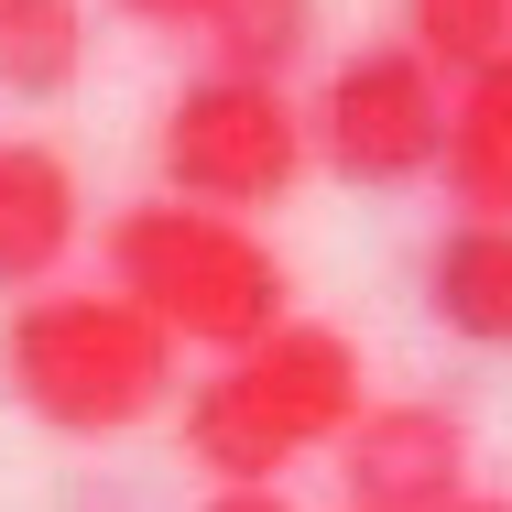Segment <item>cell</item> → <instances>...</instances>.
<instances>
[{
	"mask_svg": "<svg viewBox=\"0 0 512 512\" xmlns=\"http://www.w3.org/2000/svg\"><path fill=\"white\" fill-rule=\"evenodd\" d=\"M197 512H295V502H284V491H207Z\"/></svg>",
	"mask_w": 512,
	"mask_h": 512,
	"instance_id": "14",
	"label": "cell"
},
{
	"mask_svg": "<svg viewBox=\"0 0 512 512\" xmlns=\"http://www.w3.org/2000/svg\"><path fill=\"white\" fill-rule=\"evenodd\" d=\"M77 240H88L77 164L55 142H0V295H55Z\"/></svg>",
	"mask_w": 512,
	"mask_h": 512,
	"instance_id": "7",
	"label": "cell"
},
{
	"mask_svg": "<svg viewBox=\"0 0 512 512\" xmlns=\"http://www.w3.org/2000/svg\"><path fill=\"white\" fill-rule=\"evenodd\" d=\"M360 414H371L360 338L327 327V316H295L284 338L218 360L186 393V458L207 469V491H284V469L295 458H338Z\"/></svg>",
	"mask_w": 512,
	"mask_h": 512,
	"instance_id": "1",
	"label": "cell"
},
{
	"mask_svg": "<svg viewBox=\"0 0 512 512\" xmlns=\"http://www.w3.org/2000/svg\"><path fill=\"white\" fill-rule=\"evenodd\" d=\"M120 22H142V33H207V11L218 0H109Z\"/></svg>",
	"mask_w": 512,
	"mask_h": 512,
	"instance_id": "13",
	"label": "cell"
},
{
	"mask_svg": "<svg viewBox=\"0 0 512 512\" xmlns=\"http://www.w3.org/2000/svg\"><path fill=\"white\" fill-rule=\"evenodd\" d=\"M469 469H480V436L436 393H382L349 425V447H338L349 512H458L469 502Z\"/></svg>",
	"mask_w": 512,
	"mask_h": 512,
	"instance_id": "6",
	"label": "cell"
},
{
	"mask_svg": "<svg viewBox=\"0 0 512 512\" xmlns=\"http://www.w3.org/2000/svg\"><path fill=\"white\" fill-rule=\"evenodd\" d=\"M414 295L458 349H512V218H447L414 262Z\"/></svg>",
	"mask_w": 512,
	"mask_h": 512,
	"instance_id": "8",
	"label": "cell"
},
{
	"mask_svg": "<svg viewBox=\"0 0 512 512\" xmlns=\"http://www.w3.org/2000/svg\"><path fill=\"white\" fill-rule=\"evenodd\" d=\"M197 44H207V77H262V88H284L316 55V0H218Z\"/></svg>",
	"mask_w": 512,
	"mask_h": 512,
	"instance_id": "10",
	"label": "cell"
},
{
	"mask_svg": "<svg viewBox=\"0 0 512 512\" xmlns=\"http://www.w3.org/2000/svg\"><path fill=\"white\" fill-rule=\"evenodd\" d=\"M316 164L349 186H425L447 164V120H458V77L425 44H360L327 66V88L306 99Z\"/></svg>",
	"mask_w": 512,
	"mask_h": 512,
	"instance_id": "5",
	"label": "cell"
},
{
	"mask_svg": "<svg viewBox=\"0 0 512 512\" xmlns=\"http://www.w3.org/2000/svg\"><path fill=\"white\" fill-rule=\"evenodd\" d=\"M458 512H512V491H469V502H458Z\"/></svg>",
	"mask_w": 512,
	"mask_h": 512,
	"instance_id": "15",
	"label": "cell"
},
{
	"mask_svg": "<svg viewBox=\"0 0 512 512\" xmlns=\"http://www.w3.org/2000/svg\"><path fill=\"white\" fill-rule=\"evenodd\" d=\"M99 262H109V284L142 316L175 327V349H207V360H240V349H262V338L295 327L284 251H273L251 218H218V207H186V197L109 207Z\"/></svg>",
	"mask_w": 512,
	"mask_h": 512,
	"instance_id": "2",
	"label": "cell"
},
{
	"mask_svg": "<svg viewBox=\"0 0 512 512\" xmlns=\"http://www.w3.org/2000/svg\"><path fill=\"white\" fill-rule=\"evenodd\" d=\"M404 44H425L447 77L512 55V0H404Z\"/></svg>",
	"mask_w": 512,
	"mask_h": 512,
	"instance_id": "12",
	"label": "cell"
},
{
	"mask_svg": "<svg viewBox=\"0 0 512 512\" xmlns=\"http://www.w3.org/2000/svg\"><path fill=\"white\" fill-rule=\"evenodd\" d=\"M436 186H447L458 218H512V55L458 77V120H447Z\"/></svg>",
	"mask_w": 512,
	"mask_h": 512,
	"instance_id": "9",
	"label": "cell"
},
{
	"mask_svg": "<svg viewBox=\"0 0 512 512\" xmlns=\"http://www.w3.org/2000/svg\"><path fill=\"white\" fill-rule=\"evenodd\" d=\"M186 349L164 316H142L120 284H55L22 295L0 327V393L55 436H131L142 414L175 404Z\"/></svg>",
	"mask_w": 512,
	"mask_h": 512,
	"instance_id": "3",
	"label": "cell"
},
{
	"mask_svg": "<svg viewBox=\"0 0 512 512\" xmlns=\"http://www.w3.org/2000/svg\"><path fill=\"white\" fill-rule=\"evenodd\" d=\"M88 66L77 0H0V99H66Z\"/></svg>",
	"mask_w": 512,
	"mask_h": 512,
	"instance_id": "11",
	"label": "cell"
},
{
	"mask_svg": "<svg viewBox=\"0 0 512 512\" xmlns=\"http://www.w3.org/2000/svg\"><path fill=\"white\" fill-rule=\"evenodd\" d=\"M153 164H164V197L251 218L295 197V175L316 164V120L262 77H186L153 120Z\"/></svg>",
	"mask_w": 512,
	"mask_h": 512,
	"instance_id": "4",
	"label": "cell"
}]
</instances>
